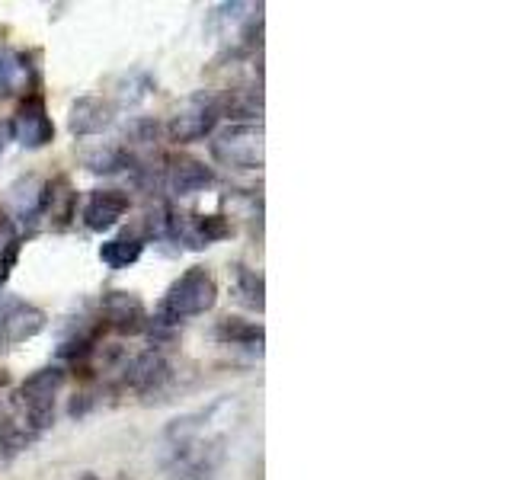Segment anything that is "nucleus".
<instances>
[{
    "mask_svg": "<svg viewBox=\"0 0 512 480\" xmlns=\"http://www.w3.org/2000/svg\"><path fill=\"white\" fill-rule=\"evenodd\" d=\"M208 413L183 416L173 420L167 429L170 442V464L167 471L173 480H212L224 461V439L221 436H205Z\"/></svg>",
    "mask_w": 512,
    "mask_h": 480,
    "instance_id": "obj_1",
    "label": "nucleus"
},
{
    "mask_svg": "<svg viewBox=\"0 0 512 480\" xmlns=\"http://www.w3.org/2000/svg\"><path fill=\"white\" fill-rule=\"evenodd\" d=\"M48 324V317L42 308H36L32 301L4 292L0 295V349H13L32 336H39Z\"/></svg>",
    "mask_w": 512,
    "mask_h": 480,
    "instance_id": "obj_6",
    "label": "nucleus"
},
{
    "mask_svg": "<svg viewBox=\"0 0 512 480\" xmlns=\"http://www.w3.org/2000/svg\"><path fill=\"white\" fill-rule=\"evenodd\" d=\"M10 138L23 144L26 151H39L45 144L55 141V122L48 116L45 100L39 93H29L26 100L16 106V116L10 119Z\"/></svg>",
    "mask_w": 512,
    "mask_h": 480,
    "instance_id": "obj_8",
    "label": "nucleus"
},
{
    "mask_svg": "<svg viewBox=\"0 0 512 480\" xmlns=\"http://www.w3.org/2000/svg\"><path fill=\"white\" fill-rule=\"evenodd\" d=\"M221 119V103L215 93L199 90L186 96V100L173 109V116L167 122V138L173 144H192L202 141L215 132V125Z\"/></svg>",
    "mask_w": 512,
    "mask_h": 480,
    "instance_id": "obj_5",
    "label": "nucleus"
},
{
    "mask_svg": "<svg viewBox=\"0 0 512 480\" xmlns=\"http://www.w3.org/2000/svg\"><path fill=\"white\" fill-rule=\"evenodd\" d=\"M167 381H170V362L164 359V352L160 349L141 352V356H135L125 365V384L141 391V394H151L157 388H164Z\"/></svg>",
    "mask_w": 512,
    "mask_h": 480,
    "instance_id": "obj_13",
    "label": "nucleus"
},
{
    "mask_svg": "<svg viewBox=\"0 0 512 480\" xmlns=\"http://www.w3.org/2000/svg\"><path fill=\"white\" fill-rule=\"evenodd\" d=\"M208 151L221 167L231 170H260L266 160V141L260 122H234L218 132Z\"/></svg>",
    "mask_w": 512,
    "mask_h": 480,
    "instance_id": "obj_4",
    "label": "nucleus"
},
{
    "mask_svg": "<svg viewBox=\"0 0 512 480\" xmlns=\"http://www.w3.org/2000/svg\"><path fill=\"white\" fill-rule=\"evenodd\" d=\"M103 327L116 330V333H144L151 327V317H148V308H144V301L135 295V292H106L100 298V314Z\"/></svg>",
    "mask_w": 512,
    "mask_h": 480,
    "instance_id": "obj_9",
    "label": "nucleus"
},
{
    "mask_svg": "<svg viewBox=\"0 0 512 480\" xmlns=\"http://www.w3.org/2000/svg\"><path fill=\"white\" fill-rule=\"evenodd\" d=\"M10 122H0V157L7 154V144H10Z\"/></svg>",
    "mask_w": 512,
    "mask_h": 480,
    "instance_id": "obj_20",
    "label": "nucleus"
},
{
    "mask_svg": "<svg viewBox=\"0 0 512 480\" xmlns=\"http://www.w3.org/2000/svg\"><path fill=\"white\" fill-rule=\"evenodd\" d=\"M224 237H231V221L224 215H186L170 208L167 240H176V244H183L186 250H205Z\"/></svg>",
    "mask_w": 512,
    "mask_h": 480,
    "instance_id": "obj_7",
    "label": "nucleus"
},
{
    "mask_svg": "<svg viewBox=\"0 0 512 480\" xmlns=\"http://www.w3.org/2000/svg\"><path fill=\"white\" fill-rule=\"evenodd\" d=\"M215 336L221 343L228 346H244L253 352H263V327L260 324H250V320H240V317H224Z\"/></svg>",
    "mask_w": 512,
    "mask_h": 480,
    "instance_id": "obj_16",
    "label": "nucleus"
},
{
    "mask_svg": "<svg viewBox=\"0 0 512 480\" xmlns=\"http://www.w3.org/2000/svg\"><path fill=\"white\" fill-rule=\"evenodd\" d=\"M32 84H36V64L29 61V55L20 48L0 45V100L16 93L29 96Z\"/></svg>",
    "mask_w": 512,
    "mask_h": 480,
    "instance_id": "obj_12",
    "label": "nucleus"
},
{
    "mask_svg": "<svg viewBox=\"0 0 512 480\" xmlns=\"http://www.w3.org/2000/svg\"><path fill=\"white\" fill-rule=\"evenodd\" d=\"M215 170L205 167L196 157H170L164 167V186L173 192V196H196V192H205L215 186Z\"/></svg>",
    "mask_w": 512,
    "mask_h": 480,
    "instance_id": "obj_10",
    "label": "nucleus"
},
{
    "mask_svg": "<svg viewBox=\"0 0 512 480\" xmlns=\"http://www.w3.org/2000/svg\"><path fill=\"white\" fill-rule=\"evenodd\" d=\"M68 125H71V132L80 135V138L100 135L112 125V106L103 103V100H96V96H80V100L71 106Z\"/></svg>",
    "mask_w": 512,
    "mask_h": 480,
    "instance_id": "obj_14",
    "label": "nucleus"
},
{
    "mask_svg": "<svg viewBox=\"0 0 512 480\" xmlns=\"http://www.w3.org/2000/svg\"><path fill=\"white\" fill-rule=\"evenodd\" d=\"M20 244L23 237L16 231V224L0 212V285L10 276V266L16 263V256H20Z\"/></svg>",
    "mask_w": 512,
    "mask_h": 480,
    "instance_id": "obj_19",
    "label": "nucleus"
},
{
    "mask_svg": "<svg viewBox=\"0 0 512 480\" xmlns=\"http://www.w3.org/2000/svg\"><path fill=\"white\" fill-rule=\"evenodd\" d=\"M144 240L138 231H122L116 237H109L100 244V260L109 266V269H128L132 263L141 260V253H144Z\"/></svg>",
    "mask_w": 512,
    "mask_h": 480,
    "instance_id": "obj_15",
    "label": "nucleus"
},
{
    "mask_svg": "<svg viewBox=\"0 0 512 480\" xmlns=\"http://www.w3.org/2000/svg\"><path fill=\"white\" fill-rule=\"evenodd\" d=\"M64 381H68V372H64L61 365H45L39 372H32L23 384L20 391L13 397V410L23 416V423L36 432L48 429L55 420V397L58 391L64 388Z\"/></svg>",
    "mask_w": 512,
    "mask_h": 480,
    "instance_id": "obj_3",
    "label": "nucleus"
},
{
    "mask_svg": "<svg viewBox=\"0 0 512 480\" xmlns=\"http://www.w3.org/2000/svg\"><path fill=\"white\" fill-rule=\"evenodd\" d=\"M7 381H10V378H7V372H4V368H0V388H4Z\"/></svg>",
    "mask_w": 512,
    "mask_h": 480,
    "instance_id": "obj_21",
    "label": "nucleus"
},
{
    "mask_svg": "<svg viewBox=\"0 0 512 480\" xmlns=\"http://www.w3.org/2000/svg\"><path fill=\"white\" fill-rule=\"evenodd\" d=\"M132 208V199L122 189H93L84 208H80V218L90 231H109L122 221V215Z\"/></svg>",
    "mask_w": 512,
    "mask_h": 480,
    "instance_id": "obj_11",
    "label": "nucleus"
},
{
    "mask_svg": "<svg viewBox=\"0 0 512 480\" xmlns=\"http://www.w3.org/2000/svg\"><path fill=\"white\" fill-rule=\"evenodd\" d=\"M263 276L260 272H253L247 266H234V295L237 301L244 304L250 311H263L266 308V298H263Z\"/></svg>",
    "mask_w": 512,
    "mask_h": 480,
    "instance_id": "obj_17",
    "label": "nucleus"
},
{
    "mask_svg": "<svg viewBox=\"0 0 512 480\" xmlns=\"http://www.w3.org/2000/svg\"><path fill=\"white\" fill-rule=\"evenodd\" d=\"M218 301V282L208 269L202 266H192L186 269L180 279H176L164 301H160L157 308V317H151V333L157 330H173L176 324H183L189 317H199V314H208L215 308Z\"/></svg>",
    "mask_w": 512,
    "mask_h": 480,
    "instance_id": "obj_2",
    "label": "nucleus"
},
{
    "mask_svg": "<svg viewBox=\"0 0 512 480\" xmlns=\"http://www.w3.org/2000/svg\"><path fill=\"white\" fill-rule=\"evenodd\" d=\"M84 164L93 173H119L125 167L132 170L135 157H132V151H128V148H122V144H112V148H96L93 154H87Z\"/></svg>",
    "mask_w": 512,
    "mask_h": 480,
    "instance_id": "obj_18",
    "label": "nucleus"
}]
</instances>
